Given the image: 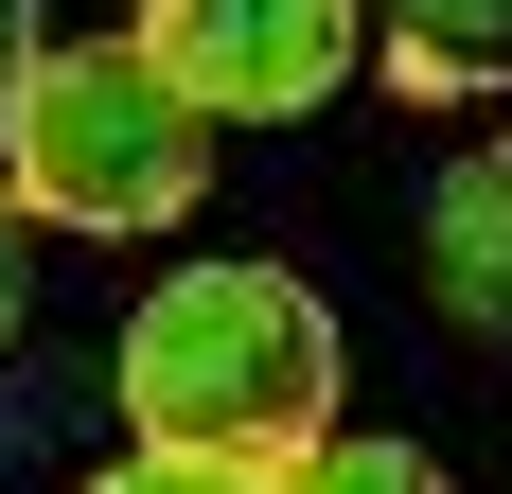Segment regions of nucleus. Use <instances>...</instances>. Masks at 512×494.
Masks as SVG:
<instances>
[{"instance_id": "obj_1", "label": "nucleus", "mask_w": 512, "mask_h": 494, "mask_svg": "<svg viewBox=\"0 0 512 494\" xmlns=\"http://www.w3.org/2000/svg\"><path fill=\"white\" fill-rule=\"evenodd\" d=\"M124 442H195V459H265L301 477L336 442V300L301 265L212 247L124 318Z\"/></svg>"}, {"instance_id": "obj_2", "label": "nucleus", "mask_w": 512, "mask_h": 494, "mask_svg": "<svg viewBox=\"0 0 512 494\" xmlns=\"http://www.w3.org/2000/svg\"><path fill=\"white\" fill-rule=\"evenodd\" d=\"M0 195L36 230H89V247H142L212 195V106L159 71L142 36H53L18 89H0Z\"/></svg>"}, {"instance_id": "obj_3", "label": "nucleus", "mask_w": 512, "mask_h": 494, "mask_svg": "<svg viewBox=\"0 0 512 494\" xmlns=\"http://www.w3.org/2000/svg\"><path fill=\"white\" fill-rule=\"evenodd\" d=\"M124 36L212 106V124H301L371 71V0H124Z\"/></svg>"}, {"instance_id": "obj_4", "label": "nucleus", "mask_w": 512, "mask_h": 494, "mask_svg": "<svg viewBox=\"0 0 512 494\" xmlns=\"http://www.w3.org/2000/svg\"><path fill=\"white\" fill-rule=\"evenodd\" d=\"M424 300H442L460 336L512 353V124H495V142H460L442 177H424Z\"/></svg>"}, {"instance_id": "obj_5", "label": "nucleus", "mask_w": 512, "mask_h": 494, "mask_svg": "<svg viewBox=\"0 0 512 494\" xmlns=\"http://www.w3.org/2000/svg\"><path fill=\"white\" fill-rule=\"evenodd\" d=\"M389 89L460 106V89H512V0H389V53H371Z\"/></svg>"}, {"instance_id": "obj_6", "label": "nucleus", "mask_w": 512, "mask_h": 494, "mask_svg": "<svg viewBox=\"0 0 512 494\" xmlns=\"http://www.w3.org/2000/svg\"><path fill=\"white\" fill-rule=\"evenodd\" d=\"M283 494H460V477H442L424 442H354V424H336V442H318V459H301Z\"/></svg>"}, {"instance_id": "obj_7", "label": "nucleus", "mask_w": 512, "mask_h": 494, "mask_svg": "<svg viewBox=\"0 0 512 494\" xmlns=\"http://www.w3.org/2000/svg\"><path fill=\"white\" fill-rule=\"evenodd\" d=\"M89 494H283V477H265V459H195V442H124Z\"/></svg>"}, {"instance_id": "obj_8", "label": "nucleus", "mask_w": 512, "mask_h": 494, "mask_svg": "<svg viewBox=\"0 0 512 494\" xmlns=\"http://www.w3.org/2000/svg\"><path fill=\"white\" fill-rule=\"evenodd\" d=\"M36 53H53V0H0V89H18Z\"/></svg>"}, {"instance_id": "obj_9", "label": "nucleus", "mask_w": 512, "mask_h": 494, "mask_svg": "<svg viewBox=\"0 0 512 494\" xmlns=\"http://www.w3.org/2000/svg\"><path fill=\"white\" fill-rule=\"evenodd\" d=\"M18 230H36V212L0 195V353H18V300H36V283H18Z\"/></svg>"}]
</instances>
